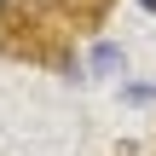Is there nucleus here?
I'll use <instances>...</instances> for the list:
<instances>
[{
	"instance_id": "obj_1",
	"label": "nucleus",
	"mask_w": 156,
	"mask_h": 156,
	"mask_svg": "<svg viewBox=\"0 0 156 156\" xmlns=\"http://www.w3.org/2000/svg\"><path fill=\"white\" fill-rule=\"evenodd\" d=\"M145 6H151V12H156V0H145Z\"/></svg>"
}]
</instances>
